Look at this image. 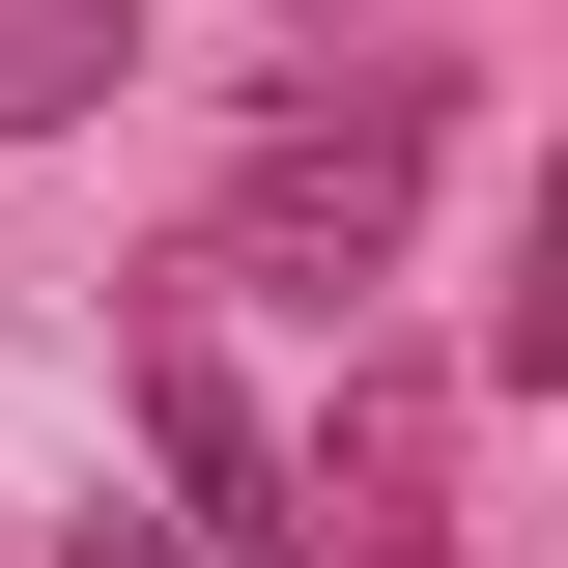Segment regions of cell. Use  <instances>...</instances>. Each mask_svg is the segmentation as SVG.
Wrapping results in <instances>:
<instances>
[{
	"label": "cell",
	"mask_w": 568,
	"mask_h": 568,
	"mask_svg": "<svg viewBox=\"0 0 568 568\" xmlns=\"http://www.w3.org/2000/svg\"><path fill=\"white\" fill-rule=\"evenodd\" d=\"M284 484H313V568H455V511H426V369H342V426H313Z\"/></svg>",
	"instance_id": "obj_3"
},
{
	"label": "cell",
	"mask_w": 568,
	"mask_h": 568,
	"mask_svg": "<svg viewBox=\"0 0 568 568\" xmlns=\"http://www.w3.org/2000/svg\"><path fill=\"white\" fill-rule=\"evenodd\" d=\"M58 568H200V540H171V511H85V540H58Z\"/></svg>",
	"instance_id": "obj_5"
},
{
	"label": "cell",
	"mask_w": 568,
	"mask_h": 568,
	"mask_svg": "<svg viewBox=\"0 0 568 568\" xmlns=\"http://www.w3.org/2000/svg\"><path fill=\"white\" fill-rule=\"evenodd\" d=\"M313 29H398V0H313Z\"/></svg>",
	"instance_id": "obj_6"
},
{
	"label": "cell",
	"mask_w": 568,
	"mask_h": 568,
	"mask_svg": "<svg viewBox=\"0 0 568 568\" xmlns=\"http://www.w3.org/2000/svg\"><path fill=\"white\" fill-rule=\"evenodd\" d=\"M142 455H171V540H200V568H313V484H284V426L227 398L200 313H142Z\"/></svg>",
	"instance_id": "obj_2"
},
{
	"label": "cell",
	"mask_w": 568,
	"mask_h": 568,
	"mask_svg": "<svg viewBox=\"0 0 568 568\" xmlns=\"http://www.w3.org/2000/svg\"><path fill=\"white\" fill-rule=\"evenodd\" d=\"M114 58H142L114 0H0V142H58V114H85V85H114Z\"/></svg>",
	"instance_id": "obj_4"
},
{
	"label": "cell",
	"mask_w": 568,
	"mask_h": 568,
	"mask_svg": "<svg viewBox=\"0 0 568 568\" xmlns=\"http://www.w3.org/2000/svg\"><path fill=\"white\" fill-rule=\"evenodd\" d=\"M426 171H455V58H313L256 142H227V200H200L171 284H313V313H342V284H398Z\"/></svg>",
	"instance_id": "obj_1"
}]
</instances>
